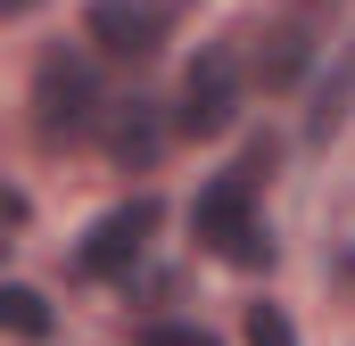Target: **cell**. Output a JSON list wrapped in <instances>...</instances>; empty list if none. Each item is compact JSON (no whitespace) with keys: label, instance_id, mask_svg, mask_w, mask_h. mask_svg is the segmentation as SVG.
<instances>
[{"label":"cell","instance_id":"obj_1","mask_svg":"<svg viewBox=\"0 0 355 346\" xmlns=\"http://www.w3.org/2000/svg\"><path fill=\"white\" fill-rule=\"evenodd\" d=\"M265 165H272V149H257L240 173H215V181L190 198V231H198L223 264H240V272L272 264V239H265V223H257V173Z\"/></svg>","mask_w":355,"mask_h":346},{"label":"cell","instance_id":"obj_2","mask_svg":"<svg viewBox=\"0 0 355 346\" xmlns=\"http://www.w3.org/2000/svg\"><path fill=\"white\" fill-rule=\"evenodd\" d=\"M91 124H99V75H91L83 50H42V66H33V132L50 140V149H67V140H83Z\"/></svg>","mask_w":355,"mask_h":346},{"label":"cell","instance_id":"obj_3","mask_svg":"<svg viewBox=\"0 0 355 346\" xmlns=\"http://www.w3.org/2000/svg\"><path fill=\"white\" fill-rule=\"evenodd\" d=\"M240 50L232 42H215V50H198L190 58V75H182V107H174V132L190 140H215V132H232V116H240Z\"/></svg>","mask_w":355,"mask_h":346},{"label":"cell","instance_id":"obj_4","mask_svg":"<svg viewBox=\"0 0 355 346\" xmlns=\"http://www.w3.org/2000/svg\"><path fill=\"white\" fill-rule=\"evenodd\" d=\"M149 231H157V198L141 190V198H124L116 215H99V223H91V239L75 248V264H83L91 280H124L132 264L149 256Z\"/></svg>","mask_w":355,"mask_h":346},{"label":"cell","instance_id":"obj_5","mask_svg":"<svg viewBox=\"0 0 355 346\" xmlns=\"http://www.w3.org/2000/svg\"><path fill=\"white\" fill-rule=\"evenodd\" d=\"M83 33L107 58H157V42H166V0H91Z\"/></svg>","mask_w":355,"mask_h":346},{"label":"cell","instance_id":"obj_6","mask_svg":"<svg viewBox=\"0 0 355 346\" xmlns=\"http://www.w3.org/2000/svg\"><path fill=\"white\" fill-rule=\"evenodd\" d=\"M157 149H166V124H157V107L149 99H132V107H116V124H107V157L132 173L157 165Z\"/></svg>","mask_w":355,"mask_h":346},{"label":"cell","instance_id":"obj_7","mask_svg":"<svg viewBox=\"0 0 355 346\" xmlns=\"http://www.w3.org/2000/svg\"><path fill=\"white\" fill-rule=\"evenodd\" d=\"M50 297L25 289V280H0V338H50Z\"/></svg>","mask_w":355,"mask_h":346},{"label":"cell","instance_id":"obj_8","mask_svg":"<svg viewBox=\"0 0 355 346\" xmlns=\"http://www.w3.org/2000/svg\"><path fill=\"white\" fill-rule=\"evenodd\" d=\"M347 116H355V42H347V58L331 66V83H322V99H314V116H306V132H314V140H331V132H339Z\"/></svg>","mask_w":355,"mask_h":346},{"label":"cell","instance_id":"obj_9","mask_svg":"<svg viewBox=\"0 0 355 346\" xmlns=\"http://www.w3.org/2000/svg\"><path fill=\"white\" fill-rule=\"evenodd\" d=\"M297 66H306V33H297V25L265 33V50H257V75H265V83H289Z\"/></svg>","mask_w":355,"mask_h":346},{"label":"cell","instance_id":"obj_10","mask_svg":"<svg viewBox=\"0 0 355 346\" xmlns=\"http://www.w3.org/2000/svg\"><path fill=\"white\" fill-rule=\"evenodd\" d=\"M248 346H297L289 313H281V305H248Z\"/></svg>","mask_w":355,"mask_h":346},{"label":"cell","instance_id":"obj_11","mask_svg":"<svg viewBox=\"0 0 355 346\" xmlns=\"http://www.w3.org/2000/svg\"><path fill=\"white\" fill-rule=\"evenodd\" d=\"M141 346H215V338H207L198 322H149V330H141Z\"/></svg>","mask_w":355,"mask_h":346},{"label":"cell","instance_id":"obj_12","mask_svg":"<svg viewBox=\"0 0 355 346\" xmlns=\"http://www.w3.org/2000/svg\"><path fill=\"white\" fill-rule=\"evenodd\" d=\"M8 231H17V198H0V256H8Z\"/></svg>","mask_w":355,"mask_h":346},{"label":"cell","instance_id":"obj_13","mask_svg":"<svg viewBox=\"0 0 355 346\" xmlns=\"http://www.w3.org/2000/svg\"><path fill=\"white\" fill-rule=\"evenodd\" d=\"M25 8H42V0H0V17H25Z\"/></svg>","mask_w":355,"mask_h":346}]
</instances>
